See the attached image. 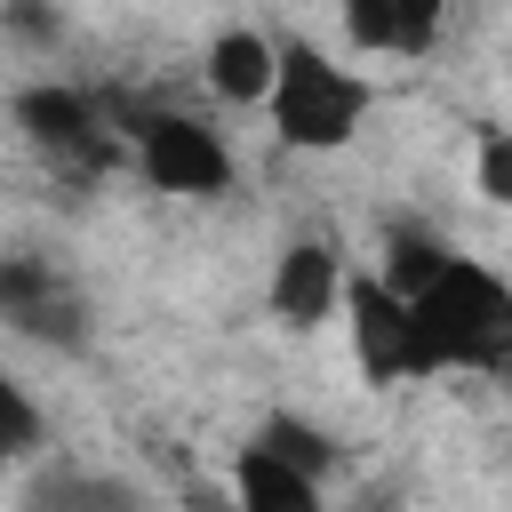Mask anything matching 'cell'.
I'll use <instances>...</instances> for the list:
<instances>
[{
	"label": "cell",
	"instance_id": "6da1fadb",
	"mask_svg": "<svg viewBox=\"0 0 512 512\" xmlns=\"http://www.w3.org/2000/svg\"><path fill=\"white\" fill-rule=\"evenodd\" d=\"M416 376H512V280L480 256H448L416 296Z\"/></svg>",
	"mask_w": 512,
	"mask_h": 512
},
{
	"label": "cell",
	"instance_id": "7a4b0ae2",
	"mask_svg": "<svg viewBox=\"0 0 512 512\" xmlns=\"http://www.w3.org/2000/svg\"><path fill=\"white\" fill-rule=\"evenodd\" d=\"M368 104H376V80H360L352 64H336L312 40H280V88H272L264 120L288 152H344L360 136Z\"/></svg>",
	"mask_w": 512,
	"mask_h": 512
},
{
	"label": "cell",
	"instance_id": "3957f363",
	"mask_svg": "<svg viewBox=\"0 0 512 512\" xmlns=\"http://www.w3.org/2000/svg\"><path fill=\"white\" fill-rule=\"evenodd\" d=\"M128 152H136V176L152 192H176V200H216L232 184V144L200 120V112H128L120 120Z\"/></svg>",
	"mask_w": 512,
	"mask_h": 512
},
{
	"label": "cell",
	"instance_id": "277c9868",
	"mask_svg": "<svg viewBox=\"0 0 512 512\" xmlns=\"http://www.w3.org/2000/svg\"><path fill=\"white\" fill-rule=\"evenodd\" d=\"M8 112H16V128L32 136V152H48L56 168H104L128 136L120 128H104V112H96V96L88 88H72V80H32V88H16L8 96Z\"/></svg>",
	"mask_w": 512,
	"mask_h": 512
},
{
	"label": "cell",
	"instance_id": "5b68a950",
	"mask_svg": "<svg viewBox=\"0 0 512 512\" xmlns=\"http://www.w3.org/2000/svg\"><path fill=\"white\" fill-rule=\"evenodd\" d=\"M344 336H352V368L368 384H416V320H408V296L384 272H352Z\"/></svg>",
	"mask_w": 512,
	"mask_h": 512
},
{
	"label": "cell",
	"instance_id": "8992f818",
	"mask_svg": "<svg viewBox=\"0 0 512 512\" xmlns=\"http://www.w3.org/2000/svg\"><path fill=\"white\" fill-rule=\"evenodd\" d=\"M0 312H8V328L24 344H48V352H80L88 344V296L40 256H8L0 264Z\"/></svg>",
	"mask_w": 512,
	"mask_h": 512
},
{
	"label": "cell",
	"instance_id": "52a82bcc",
	"mask_svg": "<svg viewBox=\"0 0 512 512\" xmlns=\"http://www.w3.org/2000/svg\"><path fill=\"white\" fill-rule=\"evenodd\" d=\"M344 296H352V264H344L336 240H288V248L272 256L264 304H272L280 328H320V320L344 312Z\"/></svg>",
	"mask_w": 512,
	"mask_h": 512
},
{
	"label": "cell",
	"instance_id": "ba28073f",
	"mask_svg": "<svg viewBox=\"0 0 512 512\" xmlns=\"http://www.w3.org/2000/svg\"><path fill=\"white\" fill-rule=\"evenodd\" d=\"M208 88L224 104H240V112L272 104V88H280V40L256 32V24H224L208 40Z\"/></svg>",
	"mask_w": 512,
	"mask_h": 512
},
{
	"label": "cell",
	"instance_id": "9c48e42d",
	"mask_svg": "<svg viewBox=\"0 0 512 512\" xmlns=\"http://www.w3.org/2000/svg\"><path fill=\"white\" fill-rule=\"evenodd\" d=\"M232 496V512H328L320 504V480L304 472V464H288V456H272L264 440H248L240 456H232V480H224Z\"/></svg>",
	"mask_w": 512,
	"mask_h": 512
},
{
	"label": "cell",
	"instance_id": "30bf717a",
	"mask_svg": "<svg viewBox=\"0 0 512 512\" xmlns=\"http://www.w3.org/2000/svg\"><path fill=\"white\" fill-rule=\"evenodd\" d=\"M440 24L448 16L432 0H360V8H344V40L360 56H424L440 40Z\"/></svg>",
	"mask_w": 512,
	"mask_h": 512
},
{
	"label": "cell",
	"instance_id": "8fae6325",
	"mask_svg": "<svg viewBox=\"0 0 512 512\" xmlns=\"http://www.w3.org/2000/svg\"><path fill=\"white\" fill-rule=\"evenodd\" d=\"M24 512H152V496L120 472H88V464H48L24 488Z\"/></svg>",
	"mask_w": 512,
	"mask_h": 512
},
{
	"label": "cell",
	"instance_id": "7c38bea8",
	"mask_svg": "<svg viewBox=\"0 0 512 512\" xmlns=\"http://www.w3.org/2000/svg\"><path fill=\"white\" fill-rule=\"evenodd\" d=\"M248 440H264L272 456H288V464H304L312 480H328V472H336V440H328L320 424H304V416H264V424H256Z\"/></svg>",
	"mask_w": 512,
	"mask_h": 512
},
{
	"label": "cell",
	"instance_id": "4fadbf2b",
	"mask_svg": "<svg viewBox=\"0 0 512 512\" xmlns=\"http://www.w3.org/2000/svg\"><path fill=\"white\" fill-rule=\"evenodd\" d=\"M472 184H480V200L512 208V128H480V152H472Z\"/></svg>",
	"mask_w": 512,
	"mask_h": 512
},
{
	"label": "cell",
	"instance_id": "5bb4252c",
	"mask_svg": "<svg viewBox=\"0 0 512 512\" xmlns=\"http://www.w3.org/2000/svg\"><path fill=\"white\" fill-rule=\"evenodd\" d=\"M0 416H8V456L32 464V456H40V408H32V392H24L16 376L0 384Z\"/></svg>",
	"mask_w": 512,
	"mask_h": 512
},
{
	"label": "cell",
	"instance_id": "9a60e30c",
	"mask_svg": "<svg viewBox=\"0 0 512 512\" xmlns=\"http://www.w3.org/2000/svg\"><path fill=\"white\" fill-rule=\"evenodd\" d=\"M200 512H232V504H216V496H200Z\"/></svg>",
	"mask_w": 512,
	"mask_h": 512
}]
</instances>
